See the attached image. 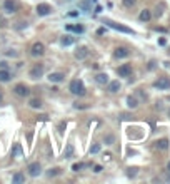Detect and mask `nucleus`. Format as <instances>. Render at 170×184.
Returning a JSON list of instances; mask_svg holds the SVG:
<instances>
[{"mask_svg":"<svg viewBox=\"0 0 170 184\" xmlns=\"http://www.w3.org/2000/svg\"><path fill=\"white\" fill-rule=\"evenodd\" d=\"M37 13L40 17L50 15V13H52V7L48 5V3H38V5H37Z\"/></svg>","mask_w":170,"mask_h":184,"instance_id":"6e6552de","label":"nucleus"},{"mask_svg":"<svg viewBox=\"0 0 170 184\" xmlns=\"http://www.w3.org/2000/svg\"><path fill=\"white\" fill-rule=\"evenodd\" d=\"M12 79V74L7 69H0V82H8Z\"/></svg>","mask_w":170,"mask_h":184,"instance_id":"dca6fc26","label":"nucleus"},{"mask_svg":"<svg viewBox=\"0 0 170 184\" xmlns=\"http://www.w3.org/2000/svg\"><path fill=\"white\" fill-rule=\"evenodd\" d=\"M62 171H60V167H53V169H48L47 171V177H55V176H59Z\"/></svg>","mask_w":170,"mask_h":184,"instance_id":"b1692460","label":"nucleus"},{"mask_svg":"<svg viewBox=\"0 0 170 184\" xmlns=\"http://www.w3.org/2000/svg\"><path fill=\"white\" fill-rule=\"evenodd\" d=\"M27 171H28V176H30V177H38V176L42 174V166H40V162H32V164H28Z\"/></svg>","mask_w":170,"mask_h":184,"instance_id":"20e7f679","label":"nucleus"},{"mask_svg":"<svg viewBox=\"0 0 170 184\" xmlns=\"http://www.w3.org/2000/svg\"><path fill=\"white\" fill-rule=\"evenodd\" d=\"M122 3H124V7L130 8V7H134L135 3H137V0H122Z\"/></svg>","mask_w":170,"mask_h":184,"instance_id":"c85d7f7f","label":"nucleus"},{"mask_svg":"<svg viewBox=\"0 0 170 184\" xmlns=\"http://www.w3.org/2000/svg\"><path fill=\"white\" fill-rule=\"evenodd\" d=\"M2 100H3V92L0 90V102H2Z\"/></svg>","mask_w":170,"mask_h":184,"instance_id":"4c0bfd02","label":"nucleus"},{"mask_svg":"<svg viewBox=\"0 0 170 184\" xmlns=\"http://www.w3.org/2000/svg\"><path fill=\"white\" fill-rule=\"evenodd\" d=\"M168 117H170V110H168Z\"/></svg>","mask_w":170,"mask_h":184,"instance_id":"ea45409f","label":"nucleus"},{"mask_svg":"<svg viewBox=\"0 0 170 184\" xmlns=\"http://www.w3.org/2000/svg\"><path fill=\"white\" fill-rule=\"evenodd\" d=\"M64 79H65V74H62V72H52V74H48V80L53 82V84H60Z\"/></svg>","mask_w":170,"mask_h":184,"instance_id":"9b49d317","label":"nucleus"},{"mask_svg":"<svg viewBox=\"0 0 170 184\" xmlns=\"http://www.w3.org/2000/svg\"><path fill=\"white\" fill-rule=\"evenodd\" d=\"M129 55H130V52H129V49H125V47H117L114 52L115 59H125V57H129Z\"/></svg>","mask_w":170,"mask_h":184,"instance_id":"f8f14e48","label":"nucleus"},{"mask_svg":"<svg viewBox=\"0 0 170 184\" xmlns=\"http://www.w3.org/2000/svg\"><path fill=\"white\" fill-rule=\"evenodd\" d=\"M13 92H15L18 97H28V95H30V89H28L25 84H17L13 87Z\"/></svg>","mask_w":170,"mask_h":184,"instance_id":"423d86ee","label":"nucleus"},{"mask_svg":"<svg viewBox=\"0 0 170 184\" xmlns=\"http://www.w3.org/2000/svg\"><path fill=\"white\" fill-rule=\"evenodd\" d=\"M17 8H18V5H17L15 0H5V2H3V10L7 13H15Z\"/></svg>","mask_w":170,"mask_h":184,"instance_id":"1a4fd4ad","label":"nucleus"},{"mask_svg":"<svg viewBox=\"0 0 170 184\" xmlns=\"http://www.w3.org/2000/svg\"><path fill=\"white\" fill-rule=\"evenodd\" d=\"M89 55V49H87L85 45H80V47H77V50H75V57L79 60H82V59H85V57Z\"/></svg>","mask_w":170,"mask_h":184,"instance_id":"ddd939ff","label":"nucleus"},{"mask_svg":"<svg viewBox=\"0 0 170 184\" xmlns=\"http://www.w3.org/2000/svg\"><path fill=\"white\" fill-rule=\"evenodd\" d=\"M75 42V38L74 37H70V35H65V37H62L60 38V43H62V45H72V43H74Z\"/></svg>","mask_w":170,"mask_h":184,"instance_id":"412c9836","label":"nucleus"},{"mask_svg":"<svg viewBox=\"0 0 170 184\" xmlns=\"http://www.w3.org/2000/svg\"><path fill=\"white\" fill-rule=\"evenodd\" d=\"M12 182L13 184H22V182H25V176H23L22 172H15L12 176Z\"/></svg>","mask_w":170,"mask_h":184,"instance_id":"a211bd4d","label":"nucleus"},{"mask_svg":"<svg viewBox=\"0 0 170 184\" xmlns=\"http://www.w3.org/2000/svg\"><path fill=\"white\" fill-rule=\"evenodd\" d=\"M69 90L74 95H85V85H84V82H82L80 79H74V80H72L70 85H69Z\"/></svg>","mask_w":170,"mask_h":184,"instance_id":"f257e3e1","label":"nucleus"},{"mask_svg":"<svg viewBox=\"0 0 170 184\" xmlns=\"http://www.w3.org/2000/svg\"><path fill=\"white\" fill-rule=\"evenodd\" d=\"M127 105L130 109H135L138 105V100H137V97H134V95H129L127 97Z\"/></svg>","mask_w":170,"mask_h":184,"instance_id":"aec40b11","label":"nucleus"},{"mask_svg":"<svg viewBox=\"0 0 170 184\" xmlns=\"http://www.w3.org/2000/svg\"><path fill=\"white\" fill-rule=\"evenodd\" d=\"M138 18H140V20H142V22H148L150 18H152V12H150L148 8H145V10H142V12H140Z\"/></svg>","mask_w":170,"mask_h":184,"instance_id":"f3484780","label":"nucleus"},{"mask_svg":"<svg viewBox=\"0 0 170 184\" xmlns=\"http://www.w3.org/2000/svg\"><path fill=\"white\" fill-rule=\"evenodd\" d=\"M65 28H67V30H70V32H77V33L84 32V27H82V25H67Z\"/></svg>","mask_w":170,"mask_h":184,"instance_id":"393cba45","label":"nucleus"},{"mask_svg":"<svg viewBox=\"0 0 170 184\" xmlns=\"http://www.w3.org/2000/svg\"><path fill=\"white\" fill-rule=\"evenodd\" d=\"M148 69H150V70H152V69H155V62H153V60L148 64Z\"/></svg>","mask_w":170,"mask_h":184,"instance_id":"c9c22d12","label":"nucleus"},{"mask_svg":"<svg viewBox=\"0 0 170 184\" xmlns=\"http://www.w3.org/2000/svg\"><path fill=\"white\" fill-rule=\"evenodd\" d=\"M17 156H22V147H20V144H15V147H13V151H12V157H17Z\"/></svg>","mask_w":170,"mask_h":184,"instance_id":"bb28decb","label":"nucleus"},{"mask_svg":"<svg viewBox=\"0 0 170 184\" xmlns=\"http://www.w3.org/2000/svg\"><path fill=\"white\" fill-rule=\"evenodd\" d=\"M85 167V164H82V162H77V164H74L72 166V171L74 172H79V171H82V169Z\"/></svg>","mask_w":170,"mask_h":184,"instance_id":"cd10ccee","label":"nucleus"},{"mask_svg":"<svg viewBox=\"0 0 170 184\" xmlns=\"http://www.w3.org/2000/svg\"><path fill=\"white\" fill-rule=\"evenodd\" d=\"M65 122H60V125H59V129H60V132H64V129H65Z\"/></svg>","mask_w":170,"mask_h":184,"instance_id":"72a5a7b5","label":"nucleus"},{"mask_svg":"<svg viewBox=\"0 0 170 184\" xmlns=\"http://www.w3.org/2000/svg\"><path fill=\"white\" fill-rule=\"evenodd\" d=\"M165 8H167V5H165L163 2H160L158 5H157V8H155V13H153V15H155V17H162Z\"/></svg>","mask_w":170,"mask_h":184,"instance_id":"6ab92c4d","label":"nucleus"},{"mask_svg":"<svg viewBox=\"0 0 170 184\" xmlns=\"http://www.w3.org/2000/svg\"><path fill=\"white\" fill-rule=\"evenodd\" d=\"M107 84H109V85H107V90H109V92H112V94H115V92H119V90H120V87H122V85H120V82H119V80H112V82H107Z\"/></svg>","mask_w":170,"mask_h":184,"instance_id":"4468645a","label":"nucleus"},{"mask_svg":"<svg viewBox=\"0 0 170 184\" xmlns=\"http://www.w3.org/2000/svg\"><path fill=\"white\" fill-rule=\"evenodd\" d=\"M104 141H105V144H109V146H110V144L114 142V135H105Z\"/></svg>","mask_w":170,"mask_h":184,"instance_id":"7c9ffc66","label":"nucleus"},{"mask_svg":"<svg viewBox=\"0 0 170 184\" xmlns=\"http://www.w3.org/2000/svg\"><path fill=\"white\" fill-rule=\"evenodd\" d=\"M135 174H137V167H130V169H129V176L134 177Z\"/></svg>","mask_w":170,"mask_h":184,"instance_id":"2f4dec72","label":"nucleus"},{"mask_svg":"<svg viewBox=\"0 0 170 184\" xmlns=\"http://www.w3.org/2000/svg\"><path fill=\"white\" fill-rule=\"evenodd\" d=\"M28 105H30L32 109H40L42 107V100L40 99H30L28 100Z\"/></svg>","mask_w":170,"mask_h":184,"instance_id":"5701e85b","label":"nucleus"},{"mask_svg":"<svg viewBox=\"0 0 170 184\" xmlns=\"http://www.w3.org/2000/svg\"><path fill=\"white\" fill-rule=\"evenodd\" d=\"M104 23H107L110 28H114V30H119V32H124V33H132L134 35V30L130 27H125V25H120V23H117V22H114V20H109V18H105L104 20Z\"/></svg>","mask_w":170,"mask_h":184,"instance_id":"f03ea898","label":"nucleus"},{"mask_svg":"<svg viewBox=\"0 0 170 184\" xmlns=\"http://www.w3.org/2000/svg\"><path fill=\"white\" fill-rule=\"evenodd\" d=\"M99 151H100V146H99V144H95V146L90 147V154H97Z\"/></svg>","mask_w":170,"mask_h":184,"instance_id":"c756f323","label":"nucleus"},{"mask_svg":"<svg viewBox=\"0 0 170 184\" xmlns=\"http://www.w3.org/2000/svg\"><path fill=\"white\" fill-rule=\"evenodd\" d=\"M28 75H30V79H33V80L40 79L43 75V64H35L30 69V72H28Z\"/></svg>","mask_w":170,"mask_h":184,"instance_id":"39448f33","label":"nucleus"},{"mask_svg":"<svg viewBox=\"0 0 170 184\" xmlns=\"http://www.w3.org/2000/svg\"><path fill=\"white\" fill-rule=\"evenodd\" d=\"M155 147H157L158 151H167L168 149V141L167 139H158V141L155 142Z\"/></svg>","mask_w":170,"mask_h":184,"instance_id":"2eb2a0df","label":"nucleus"},{"mask_svg":"<svg viewBox=\"0 0 170 184\" xmlns=\"http://www.w3.org/2000/svg\"><path fill=\"white\" fill-rule=\"evenodd\" d=\"M167 171H168V172H170V162H168V164H167Z\"/></svg>","mask_w":170,"mask_h":184,"instance_id":"58836bf2","label":"nucleus"},{"mask_svg":"<svg viewBox=\"0 0 170 184\" xmlns=\"http://www.w3.org/2000/svg\"><path fill=\"white\" fill-rule=\"evenodd\" d=\"M158 43H160V45H165V43H167V40H165L163 37H160V38H158Z\"/></svg>","mask_w":170,"mask_h":184,"instance_id":"473e14b6","label":"nucleus"},{"mask_svg":"<svg viewBox=\"0 0 170 184\" xmlns=\"http://www.w3.org/2000/svg\"><path fill=\"white\" fill-rule=\"evenodd\" d=\"M153 87L158 90H168L170 89V77H158L157 80L153 82Z\"/></svg>","mask_w":170,"mask_h":184,"instance_id":"7ed1b4c3","label":"nucleus"},{"mask_svg":"<svg viewBox=\"0 0 170 184\" xmlns=\"http://www.w3.org/2000/svg\"><path fill=\"white\" fill-rule=\"evenodd\" d=\"M72 154H74V146H72V144H69V146H67V149H65V152H64V157L69 159V157H72Z\"/></svg>","mask_w":170,"mask_h":184,"instance_id":"a878e982","label":"nucleus"},{"mask_svg":"<svg viewBox=\"0 0 170 184\" xmlns=\"http://www.w3.org/2000/svg\"><path fill=\"white\" fill-rule=\"evenodd\" d=\"M30 54H32L33 57H40V55H43V54H45V45H43L42 42H35V43L32 45Z\"/></svg>","mask_w":170,"mask_h":184,"instance_id":"0eeeda50","label":"nucleus"},{"mask_svg":"<svg viewBox=\"0 0 170 184\" xmlns=\"http://www.w3.org/2000/svg\"><path fill=\"white\" fill-rule=\"evenodd\" d=\"M0 67H2V69H7V62H0Z\"/></svg>","mask_w":170,"mask_h":184,"instance_id":"e433bc0d","label":"nucleus"},{"mask_svg":"<svg viewBox=\"0 0 170 184\" xmlns=\"http://www.w3.org/2000/svg\"><path fill=\"white\" fill-rule=\"evenodd\" d=\"M95 80L99 82V84H107V82H109V75L102 72V74H97L95 75Z\"/></svg>","mask_w":170,"mask_h":184,"instance_id":"4be33fe9","label":"nucleus"},{"mask_svg":"<svg viewBox=\"0 0 170 184\" xmlns=\"http://www.w3.org/2000/svg\"><path fill=\"white\" fill-rule=\"evenodd\" d=\"M94 171H95V172H100V171H102V166H99V164H97V166H94Z\"/></svg>","mask_w":170,"mask_h":184,"instance_id":"f704fd0d","label":"nucleus"},{"mask_svg":"<svg viewBox=\"0 0 170 184\" xmlns=\"http://www.w3.org/2000/svg\"><path fill=\"white\" fill-rule=\"evenodd\" d=\"M117 74L120 77H130V75H132V65H130V64L120 65L119 69H117Z\"/></svg>","mask_w":170,"mask_h":184,"instance_id":"9d476101","label":"nucleus"}]
</instances>
